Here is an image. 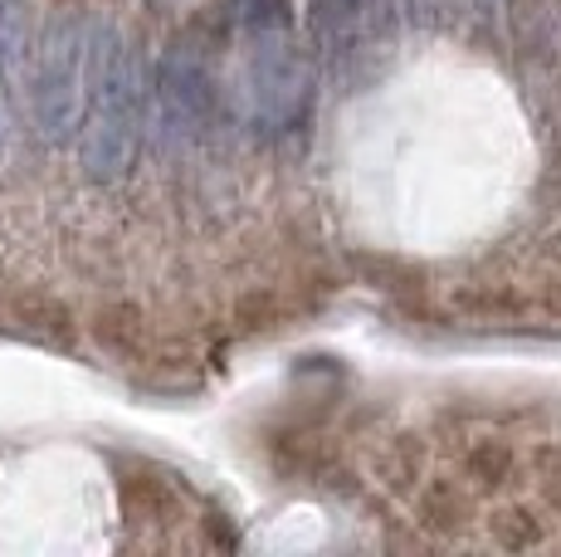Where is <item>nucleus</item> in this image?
<instances>
[{
  "label": "nucleus",
  "mask_w": 561,
  "mask_h": 557,
  "mask_svg": "<svg viewBox=\"0 0 561 557\" xmlns=\"http://www.w3.org/2000/svg\"><path fill=\"white\" fill-rule=\"evenodd\" d=\"M489 538H493V548H503V553H533L537 543H542V523L527 509H503L489 519Z\"/></svg>",
  "instance_id": "1a4fd4ad"
},
{
  "label": "nucleus",
  "mask_w": 561,
  "mask_h": 557,
  "mask_svg": "<svg viewBox=\"0 0 561 557\" xmlns=\"http://www.w3.org/2000/svg\"><path fill=\"white\" fill-rule=\"evenodd\" d=\"M371 475H376V485L391 489V495H410L415 479L425 475V445H420L415 435H391V441L376 445Z\"/></svg>",
  "instance_id": "0eeeda50"
},
{
  "label": "nucleus",
  "mask_w": 561,
  "mask_h": 557,
  "mask_svg": "<svg viewBox=\"0 0 561 557\" xmlns=\"http://www.w3.org/2000/svg\"><path fill=\"white\" fill-rule=\"evenodd\" d=\"M157 109L171 137H201L215 117V79L196 39H176L157 69Z\"/></svg>",
  "instance_id": "7ed1b4c3"
},
{
  "label": "nucleus",
  "mask_w": 561,
  "mask_h": 557,
  "mask_svg": "<svg viewBox=\"0 0 561 557\" xmlns=\"http://www.w3.org/2000/svg\"><path fill=\"white\" fill-rule=\"evenodd\" d=\"M142 59L133 39L103 25L89 39V103L79 123V167L99 186H117L137 162L142 143Z\"/></svg>",
  "instance_id": "f257e3e1"
},
{
  "label": "nucleus",
  "mask_w": 561,
  "mask_h": 557,
  "mask_svg": "<svg viewBox=\"0 0 561 557\" xmlns=\"http://www.w3.org/2000/svg\"><path fill=\"white\" fill-rule=\"evenodd\" d=\"M542 308H547V314H552V318H561V284H547Z\"/></svg>",
  "instance_id": "ddd939ff"
},
{
  "label": "nucleus",
  "mask_w": 561,
  "mask_h": 557,
  "mask_svg": "<svg viewBox=\"0 0 561 557\" xmlns=\"http://www.w3.org/2000/svg\"><path fill=\"white\" fill-rule=\"evenodd\" d=\"M230 15L240 20L250 35H264V30H288V15H294V0H234Z\"/></svg>",
  "instance_id": "9d476101"
},
{
  "label": "nucleus",
  "mask_w": 561,
  "mask_h": 557,
  "mask_svg": "<svg viewBox=\"0 0 561 557\" xmlns=\"http://www.w3.org/2000/svg\"><path fill=\"white\" fill-rule=\"evenodd\" d=\"M517 475V455L503 435H469L459 445V485L469 489H503Z\"/></svg>",
  "instance_id": "423d86ee"
},
{
  "label": "nucleus",
  "mask_w": 561,
  "mask_h": 557,
  "mask_svg": "<svg viewBox=\"0 0 561 557\" xmlns=\"http://www.w3.org/2000/svg\"><path fill=\"white\" fill-rule=\"evenodd\" d=\"M89 20L73 0L45 20L35 45V69H30V117L45 143H69L79 137L83 103H89Z\"/></svg>",
  "instance_id": "f03ea898"
},
{
  "label": "nucleus",
  "mask_w": 561,
  "mask_h": 557,
  "mask_svg": "<svg viewBox=\"0 0 561 557\" xmlns=\"http://www.w3.org/2000/svg\"><path fill=\"white\" fill-rule=\"evenodd\" d=\"M250 83H254V113L268 127H288L308 99V64L288 45L284 30H264L254 35L250 55Z\"/></svg>",
  "instance_id": "20e7f679"
},
{
  "label": "nucleus",
  "mask_w": 561,
  "mask_h": 557,
  "mask_svg": "<svg viewBox=\"0 0 561 557\" xmlns=\"http://www.w3.org/2000/svg\"><path fill=\"white\" fill-rule=\"evenodd\" d=\"M30 49V0H0V83L25 69Z\"/></svg>",
  "instance_id": "6e6552de"
},
{
  "label": "nucleus",
  "mask_w": 561,
  "mask_h": 557,
  "mask_svg": "<svg viewBox=\"0 0 561 557\" xmlns=\"http://www.w3.org/2000/svg\"><path fill=\"white\" fill-rule=\"evenodd\" d=\"M133 333H137V318L127 314V308H117V314H107L103 323H99V338H107L117 352H127V348H133Z\"/></svg>",
  "instance_id": "f8f14e48"
},
{
  "label": "nucleus",
  "mask_w": 561,
  "mask_h": 557,
  "mask_svg": "<svg viewBox=\"0 0 561 557\" xmlns=\"http://www.w3.org/2000/svg\"><path fill=\"white\" fill-rule=\"evenodd\" d=\"M5 127H10V109H5V83H0V143H5Z\"/></svg>",
  "instance_id": "4468645a"
},
{
  "label": "nucleus",
  "mask_w": 561,
  "mask_h": 557,
  "mask_svg": "<svg viewBox=\"0 0 561 557\" xmlns=\"http://www.w3.org/2000/svg\"><path fill=\"white\" fill-rule=\"evenodd\" d=\"M234 318H240L244 328H274L278 323V298L268 294V288H250V294L240 298V308H234Z\"/></svg>",
  "instance_id": "9b49d317"
},
{
  "label": "nucleus",
  "mask_w": 561,
  "mask_h": 557,
  "mask_svg": "<svg viewBox=\"0 0 561 557\" xmlns=\"http://www.w3.org/2000/svg\"><path fill=\"white\" fill-rule=\"evenodd\" d=\"M410 513H415L420 528L430 533H463L473 519V499H469V485L459 479H415L410 489Z\"/></svg>",
  "instance_id": "39448f33"
},
{
  "label": "nucleus",
  "mask_w": 561,
  "mask_h": 557,
  "mask_svg": "<svg viewBox=\"0 0 561 557\" xmlns=\"http://www.w3.org/2000/svg\"><path fill=\"white\" fill-rule=\"evenodd\" d=\"M479 5H499V0H479Z\"/></svg>",
  "instance_id": "2eb2a0df"
}]
</instances>
